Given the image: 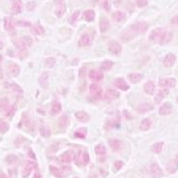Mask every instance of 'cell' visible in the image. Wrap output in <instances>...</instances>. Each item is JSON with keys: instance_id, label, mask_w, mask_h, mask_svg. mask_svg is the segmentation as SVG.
I'll return each mask as SVG.
<instances>
[{"instance_id": "obj_1", "label": "cell", "mask_w": 178, "mask_h": 178, "mask_svg": "<svg viewBox=\"0 0 178 178\" xmlns=\"http://www.w3.org/2000/svg\"><path fill=\"white\" fill-rule=\"evenodd\" d=\"M149 39L155 43L164 44L171 40V35L164 28H157L151 31Z\"/></svg>"}, {"instance_id": "obj_2", "label": "cell", "mask_w": 178, "mask_h": 178, "mask_svg": "<svg viewBox=\"0 0 178 178\" xmlns=\"http://www.w3.org/2000/svg\"><path fill=\"white\" fill-rule=\"evenodd\" d=\"M90 156L87 152H78L74 157V160L78 166H85L90 161Z\"/></svg>"}, {"instance_id": "obj_3", "label": "cell", "mask_w": 178, "mask_h": 178, "mask_svg": "<svg viewBox=\"0 0 178 178\" xmlns=\"http://www.w3.org/2000/svg\"><path fill=\"white\" fill-rule=\"evenodd\" d=\"M89 92L90 94L95 100L100 99L102 96V89L100 86L97 84H92L89 86Z\"/></svg>"}, {"instance_id": "obj_4", "label": "cell", "mask_w": 178, "mask_h": 178, "mask_svg": "<svg viewBox=\"0 0 178 178\" xmlns=\"http://www.w3.org/2000/svg\"><path fill=\"white\" fill-rule=\"evenodd\" d=\"M137 35V33L133 30L132 28L130 27L123 31L121 36V38L123 42H128L133 39Z\"/></svg>"}, {"instance_id": "obj_5", "label": "cell", "mask_w": 178, "mask_h": 178, "mask_svg": "<svg viewBox=\"0 0 178 178\" xmlns=\"http://www.w3.org/2000/svg\"><path fill=\"white\" fill-rule=\"evenodd\" d=\"M135 32L138 34H142L147 31L149 28V24L145 21L137 22L131 26Z\"/></svg>"}, {"instance_id": "obj_6", "label": "cell", "mask_w": 178, "mask_h": 178, "mask_svg": "<svg viewBox=\"0 0 178 178\" xmlns=\"http://www.w3.org/2000/svg\"><path fill=\"white\" fill-rule=\"evenodd\" d=\"M67 5L65 1H57L55 13L57 18H62L66 12Z\"/></svg>"}, {"instance_id": "obj_7", "label": "cell", "mask_w": 178, "mask_h": 178, "mask_svg": "<svg viewBox=\"0 0 178 178\" xmlns=\"http://www.w3.org/2000/svg\"><path fill=\"white\" fill-rule=\"evenodd\" d=\"M108 49L111 54L117 55L121 51L122 46L118 41L115 40H111L108 43Z\"/></svg>"}, {"instance_id": "obj_8", "label": "cell", "mask_w": 178, "mask_h": 178, "mask_svg": "<svg viewBox=\"0 0 178 178\" xmlns=\"http://www.w3.org/2000/svg\"><path fill=\"white\" fill-rule=\"evenodd\" d=\"M150 172L154 178H161L163 175L162 170L157 163H154L150 167Z\"/></svg>"}, {"instance_id": "obj_9", "label": "cell", "mask_w": 178, "mask_h": 178, "mask_svg": "<svg viewBox=\"0 0 178 178\" xmlns=\"http://www.w3.org/2000/svg\"><path fill=\"white\" fill-rule=\"evenodd\" d=\"M115 86L123 91H127L130 89V85L122 78H116L114 82Z\"/></svg>"}, {"instance_id": "obj_10", "label": "cell", "mask_w": 178, "mask_h": 178, "mask_svg": "<svg viewBox=\"0 0 178 178\" xmlns=\"http://www.w3.org/2000/svg\"><path fill=\"white\" fill-rule=\"evenodd\" d=\"M15 23L10 17H5L3 19V27L8 32H13L15 30Z\"/></svg>"}, {"instance_id": "obj_11", "label": "cell", "mask_w": 178, "mask_h": 178, "mask_svg": "<svg viewBox=\"0 0 178 178\" xmlns=\"http://www.w3.org/2000/svg\"><path fill=\"white\" fill-rule=\"evenodd\" d=\"M7 69L12 75L14 77H17L20 74L21 68L19 66L17 63H14V62L9 63L8 65Z\"/></svg>"}, {"instance_id": "obj_12", "label": "cell", "mask_w": 178, "mask_h": 178, "mask_svg": "<svg viewBox=\"0 0 178 178\" xmlns=\"http://www.w3.org/2000/svg\"><path fill=\"white\" fill-rule=\"evenodd\" d=\"M91 42V38L90 34L88 33H84L79 38L78 41L79 46L81 47H86L90 46Z\"/></svg>"}, {"instance_id": "obj_13", "label": "cell", "mask_w": 178, "mask_h": 178, "mask_svg": "<svg viewBox=\"0 0 178 178\" xmlns=\"http://www.w3.org/2000/svg\"><path fill=\"white\" fill-rule=\"evenodd\" d=\"M108 144L115 152L119 151L122 148L123 143L121 140L116 139H110L108 140Z\"/></svg>"}, {"instance_id": "obj_14", "label": "cell", "mask_w": 178, "mask_h": 178, "mask_svg": "<svg viewBox=\"0 0 178 178\" xmlns=\"http://www.w3.org/2000/svg\"><path fill=\"white\" fill-rule=\"evenodd\" d=\"M89 77L94 81H101L104 78V74L100 70L92 69L89 73Z\"/></svg>"}, {"instance_id": "obj_15", "label": "cell", "mask_w": 178, "mask_h": 178, "mask_svg": "<svg viewBox=\"0 0 178 178\" xmlns=\"http://www.w3.org/2000/svg\"><path fill=\"white\" fill-rule=\"evenodd\" d=\"M35 163L33 162L28 161L25 164V167L22 171V176L23 178H26L29 177L31 174V172L35 167Z\"/></svg>"}, {"instance_id": "obj_16", "label": "cell", "mask_w": 178, "mask_h": 178, "mask_svg": "<svg viewBox=\"0 0 178 178\" xmlns=\"http://www.w3.org/2000/svg\"><path fill=\"white\" fill-rule=\"evenodd\" d=\"M176 56L172 53L167 54L163 61V65L166 67H171L176 62Z\"/></svg>"}, {"instance_id": "obj_17", "label": "cell", "mask_w": 178, "mask_h": 178, "mask_svg": "<svg viewBox=\"0 0 178 178\" xmlns=\"http://www.w3.org/2000/svg\"><path fill=\"white\" fill-rule=\"evenodd\" d=\"M172 105L171 103L166 102L159 109V112L160 115L165 116L170 114L172 112Z\"/></svg>"}, {"instance_id": "obj_18", "label": "cell", "mask_w": 178, "mask_h": 178, "mask_svg": "<svg viewBox=\"0 0 178 178\" xmlns=\"http://www.w3.org/2000/svg\"><path fill=\"white\" fill-rule=\"evenodd\" d=\"M120 96V93L116 90L109 89L105 94V98L107 101H114Z\"/></svg>"}, {"instance_id": "obj_19", "label": "cell", "mask_w": 178, "mask_h": 178, "mask_svg": "<svg viewBox=\"0 0 178 178\" xmlns=\"http://www.w3.org/2000/svg\"><path fill=\"white\" fill-rule=\"evenodd\" d=\"M176 79L173 78H162L159 81V84L161 86L169 87H174L176 85Z\"/></svg>"}, {"instance_id": "obj_20", "label": "cell", "mask_w": 178, "mask_h": 178, "mask_svg": "<svg viewBox=\"0 0 178 178\" xmlns=\"http://www.w3.org/2000/svg\"><path fill=\"white\" fill-rule=\"evenodd\" d=\"M22 5L21 1L15 0L13 1L11 7V10L13 14L16 15L21 13L22 9Z\"/></svg>"}, {"instance_id": "obj_21", "label": "cell", "mask_w": 178, "mask_h": 178, "mask_svg": "<svg viewBox=\"0 0 178 178\" xmlns=\"http://www.w3.org/2000/svg\"><path fill=\"white\" fill-rule=\"evenodd\" d=\"M109 27V21L105 17L100 18L99 22V28L100 32L103 33L108 30Z\"/></svg>"}, {"instance_id": "obj_22", "label": "cell", "mask_w": 178, "mask_h": 178, "mask_svg": "<svg viewBox=\"0 0 178 178\" xmlns=\"http://www.w3.org/2000/svg\"><path fill=\"white\" fill-rule=\"evenodd\" d=\"M154 109L153 106L150 103H143L139 105L137 107V111L140 113H145L152 111Z\"/></svg>"}, {"instance_id": "obj_23", "label": "cell", "mask_w": 178, "mask_h": 178, "mask_svg": "<svg viewBox=\"0 0 178 178\" xmlns=\"http://www.w3.org/2000/svg\"><path fill=\"white\" fill-rule=\"evenodd\" d=\"M70 121V119L67 116H62L59 118L58 123L59 128L62 130L67 129L69 126Z\"/></svg>"}, {"instance_id": "obj_24", "label": "cell", "mask_w": 178, "mask_h": 178, "mask_svg": "<svg viewBox=\"0 0 178 178\" xmlns=\"http://www.w3.org/2000/svg\"><path fill=\"white\" fill-rule=\"evenodd\" d=\"M144 90L145 93L148 94L153 95L154 94L155 90V85L153 81L149 80L144 85Z\"/></svg>"}, {"instance_id": "obj_25", "label": "cell", "mask_w": 178, "mask_h": 178, "mask_svg": "<svg viewBox=\"0 0 178 178\" xmlns=\"http://www.w3.org/2000/svg\"><path fill=\"white\" fill-rule=\"evenodd\" d=\"M167 171L170 173H174L178 170V161L176 160H171L167 164Z\"/></svg>"}, {"instance_id": "obj_26", "label": "cell", "mask_w": 178, "mask_h": 178, "mask_svg": "<svg viewBox=\"0 0 178 178\" xmlns=\"http://www.w3.org/2000/svg\"><path fill=\"white\" fill-rule=\"evenodd\" d=\"M83 18L86 21H93L95 18V13L94 10L91 9L86 10L83 13Z\"/></svg>"}, {"instance_id": "obj_27", "label": "cell", "mask_w": 178, "mask_h": 178, "mask_svg": "<svg viewBox=\"0 0 178 178\" xmlns=\"http://www.w3.org/2000/svg\"><path fill=\"white\" fill-rule=\"evenodd\" d=\"M77 119L82 123H86L90 120V116L85 111H78L75 113Z\"/></svg>"}, {"instance_id": "obj_28", "label": "cell", "mask_w": 178, "mask_h": 178, "mask_svg": "<svg viewBox=\"0 0 178 178\" xmlns=\"http://www.w3.org/2000/svg\"><path fill=\"white\" fill-rule=\"evenodd\" d=\"M62 105L60 102L55 101L52 103L51 108V112L53 115H57L61 112Z\"/></svg>"}, {"instance_id": "obj_29", "label": "cell", "mask_w": 178, "mask_h": 178, "mask_svg": "<svg viewBox=\"0 0 178 178\" xmlns=\"http://www.w3.org/2000/svg\"><path fill=\"white\" fill-rule=\"evenodd\" d=\"M169 93H170V91L168 89H164L159 90L155 97V102L158 103V104L160 103L162 101L163 99L167 97V96L169 95Z\"/></svg>"}, {"instance_id": "obj_30", "label": "cell", "mask_w": 178, "mask_h": 178, "mask_svg": "<svg viewBox=\"0 0 178 178\" xmlns=\"http://www.w3.org/2000/svg\"><path fill=\"white\" fill-rule=\"evenodd\" d=\"M128 78L130 82L132 84H136L141 81L143 78V76L140 73H132L129 74Z\"/></svg>"}, {"instance_id": "obj_31", "label": "cell", "mask_w": 178, "mask_h": 178, "mask_svg": "<svg viewBox=\"0 0 178 178\" xmlns=\"http://www.w3.org/2000/svg\"><path fill=\"white\" fill-rule=\"evenodd\" d=\"M152 121L150 118H146L142 121L140 129L143 131H147L150 129L152 125Z\"/></svg>"}, {"instance_id": "obj_32", "label": "cell", "mask_w": 178, "mask_h": 178, "mask_svg": "<svg viewBox=\"0 0 178 178\" xmlns=\"http://www.w3.org/2000/svg\"><path fill=\"white\" fill-rule=\"evenodd\" d=\"M79 14H80V12L79 11H76L68 18V22L70 25L72 26H75Z\"/></svg>"}, {"instance_id": "obj_33", "label": "cell", "mask_w": 178, "mask_h": 178, "mask_svg": "<svg viewBox=\"0 0 178 178\" xmlns=\"http://www.w3.org/2000/svg\"><path fill=\"white\" fill-rule=\"evenodd\" d=\"M164 144V143L163 142L156 143L153 144L152 146H151V150L154 153H160L162 151Z\"/></svg>"}, {"instance_id": "obj_34", "label": "cell", "mask_w": 178, "mask_h": 178, "mask_svg": "<svg viewBox=\"0 0 178 178\" xmlns=\"http://www.w3.org/2000/svg\"><path fill=\"white\" fill-rule=\"evenodd\" d=\"M48 79V73L46 72H43L39 78V84L41 86H46L47 84Z\"/></svg>"}, {"instance_id": "obj_35", "label": "cell", "mask_w": 178, "mask_h": 178, "mask_svg": "<svg viewBox=\"0 0 178 178\" xmlns=\"http://www.w3.org/2000/svg\"><path fill=\"white\" fill-rule=\"evenodd\" d=\"M32 30L35 34L39 36L45 33L44 28L40 24H35L33 25L32 27Z\"/></svg>"}, {"instance_id": "obj_36", "label": "cell", "mask_w": 178, "mask_h": 178, "mask_svg": "<svg viewBox=\"0 0 178 178\" xmlns=\"http://www.w3.org/2000/svg\"><path fill=\"white\" fill-rule=\"evenodd\" d=\"M74 135L76 138L84 139L87 135V129L85 128H79L75 131Z\"/></svg>"}, {"instance_id": "obj_37", "label": "cell", "mask_w": 178, "mask_h": 178, "mask_svg": "<svg viewBox=\"0 0 178 178\" xmlns=\"http://www.w3.org/2000/svg\"><path fill=\"white\" fill-rule=\"evenodd\" d=\"M59 159V160L62 162L65 163H69L71 162L72 157H71L70 153L68 152H66L62 155H60Z\"/></svg>"}, {"instance_id": "obj_38", "label": "cell", "mask_w": 178, "mask_h": 178, "mask_svg": "<svg viewBox=\"0 0 178 178\" xmlns=\"http://www.w3.org/2000/svg\"><path fill=\"white\" fill-rule=\"evenodd\" d=\"M40 134L45 137H48L51 135L50 129L46 125H41L40 128Z\"/></svg>"}, {"instance_id": "obj_39", "label": "cell", "mask_w": 178, "mask_h": 178, "mask_svg": "<svg viewBox=\"0 0 178 178\" xmlns=\"http://www.w3.org/2000/svg\"><path fill=\"white\" fill-rule=\"evenodd\" d=\"M95 152L97 155H104L106 154V148L103 144H99L95 147Z\"/></svg>"}, {"instance_id": "obj_40", "label": "cell", "mask_w": 178, "mask_h": 178, "mask_svg": "<svg viewBox=\"0 0 178 178\" xmlns=\"http://www.w3.org/2000/svg\"><path fill=\"white\" fill-rule=\"evenodd\" d=\"M114 63L109 60H105L102 62L101 65V68L102 70H109L112 68Z\"/></svg>"}, {"instance_id": "obj_41", "label": "cell", "mask_w": 178, "mask_h": 178, "mask_svg": "<svg viewBox=\"0 0 178 178\" xmlns=\"http://www.w3.org/2000/svg\"><path fill=\"white\" fill-rule=\"evenodd\" d=\"M113 19L117 22H121L123 20L126 18V14L120 11H117L114 13Z\"/></svg>"}, {"instance_id": "obj_42", "label": "cell", "mask_w": 178, "mask_h": 178, "mask_svg": "<svg viewBox=\"0 0 178 178\" xmlns=\"http://www.w3.org/2000/svg\"><path fill=\"white\" fill-rule=\"evenodd\" d=\"M50 170L52 175L57 178H61L62 177V174L60 170L57 168L53 166H50Z\"/></svg>"}, {"instance_id": "obj_43", "label": "cell", "mask_w": 178, "mask_h": 178, "mask_svg": "<svg viewBox=\"0 0 178 178\" xmlns=\"http://www.w3.org/2000/svg\"><path fill=\"white\" fill-rule=\"evenodd\" d=\"M21 38L26 47H30L32 46V43H33V40L30 36L25 35L22 37Z\"/></svg>"}, {"instance_id": "obj_44", "label": "cell", "mask_w": 178, "mask_h": 178, "mask_svg": "<svg viewBox=\"0 0 178 178\" xmlns=\"http://www.w3.org/2000/svg\"><path fill=\"white\" fill-rule=\"evenodd\" d=\"M46 66L47 68H51L55 67L56 64V59L54 57H49L45 61Z\"/></svg>"}, {"instance_id": "obj_45", "label": "cell", "mask_w": 178, "mask_h": 178, "mask_svg": "<svg viewBox=\"0 0 178 178\" xmlns=\"http://www.w3.org/2000/svg\"><path fill=\"white\" fill-rule=\"evenodd\" d=\"M17 160H18L17 157H16V155H13V154L8 155L6 159V162L9 165L14 164L17 161Z\"/></svg>"}, {"instance_id": "obj_46", "label": "cell", "mask_w": 178, "mask_h": 178, "mask_svg": "<svg viewBox=\"0 0 178 178\" xmlns=\"http://www.w3.org/2000/svg\"><path fill=\"white\" fill-rule=\"evenodd\" d=\"M9 101L7 98H2L1 100V109H8Z\"/></svg>"}, {"instance_id": "obj_47", "label": "cell", "mask_w": 178, "mask_h": 178, "mask_svg": "<svg viewBox=\"0 0 178 178\" xmlns=\"http://www.w3.org/2000/svg\"><path fill=\"white\" fill-rule=\"evenodd\" d=\"M9 87L11 88L12 90H13V91L16 92V93L21 94L23 92L20 87L19 85L17 84H14V83L9 84Z\"/></svg>"}, {"instance_id": "obj_48", "label": "cell", "mask_w": 178, "mask_h": 178, "mask_svg": "<svg viewBox=\"0 0 178 178\" xmlns=\"http://www.w3.org/2000/svg\"><path fill=\"white\" fill-rule=\"evenodd\" d=\"M36 7V4L34 2H29L27 3V5H26V8L27 10L30 11L34 10Z\"/></svg>"}, {"instance_id": "obj_49", "label": "cell", "mask_w": 178, "mask_h": 178, "mask_svg": "<svg viewBox=\"0 0 178 178\" xmlns=\"http://www.w3.org/2000/svg\"><path fill=\"white\" fill-rule=\"evenodd\" d=\"M18 24L19 26L21 27H30L31 26L30 22L27 21L25 20H20L18 22Z\"/></svg>"}, {"instance_id": "obj_50", "label": "cell", "mask_w": 178, "mask_h": 178, "mask_svg": "<svg viewBox=\"0 0 178 178\" xmlns=\"http://www.w3.org/2000/svg\"><path fill=\"white\" fill-rule=\"evenodd\" d=\"M124 165V163L121 160H117L115 162L114 167L117 170H121Z\"/></svg>"}, {"instance_id": "obj_51", "label": "cell", "mask_w": 178, "mask_h": 178, "mask_svg": "<svg viewBox=\"0 0 178 178\" xmlns=\"http://www.w3.org/2000/svg\"><path fill=\"white\" fill-rule=\"evenodd\" d=\"M8 125L6 123L3 121L1 122V124H0V129H1V132H4L8 130Z\"/></svg>"}, {"instance_id": "obj_52", "label": "cell", "mask_w": 178, "mask_h": 178, "mask_svg": "<svg viewBox=\"0 0 178 178\" xmlns=\"http://www.w3.org/2000/svg\"><path fill=\"white\" fill-rule=\"evenodd\" d=\"M148 2L147 1L142 0V1H137L136 2V5L138 7H143L146 6L148 4Z\"/></svg>"}, {"instance_id": "obj_53", "label": "cell", "mask_w": 178, "mask_h": 178, "mask_svg": "<svg viewBox=\"0 0 178 178\" xmlns=\"http://www.w3.org/2000/svg\"><path fill=\"white\" fill-rule=\"evenodd\" d=\"M28 54L26 50H23L20 51L19 53V57L20 58L24 59L26 58L28 56Z\"/></svg>"}, {"instance_id": "obj_54", "label": "cell", "mask_w": 178, "mask_h": 178, "mask_svg": "<svg viewBox=\"0 0 178 178\" xmlns=\"http://www.w3.org/2000/svg\"><path fill=\"white\" fill-rule=\"evenodd\" d=\"M86 69L85 67H81L79 71V77L80 78H84L85 76Z\"/></svg>"}, {"instance_id": "obj_55", "label": "cell", "mask_w": 178, "mask_h": 178, "mask_svg": "<svg viewBox=\"0 0 178 178\" xmlns=\"http://www.w3.org/2000/svg\"><path fill=\"white\" fill-rule=\"evenodd\" d=\"M103 7L106 11H109L110 10V5L107 1H104V2H103Z\"/></svg>"}, {"instance_id": "obj_56", "label": "cell", "mask_w": 178, "mask_h": 178, "mask_svg": "<svg viewBox=\"0 0 178 178\" xmlns=\"http://www.w3.org/2000/svg\"><path fill=\"white\" fill-rule=\"evenodd\" d=\"M171 23L174 25H178V15L174 16L171 19Z\"/></svg>"}, {"instance_id": "obj_57", "label": "cell", "mask_w": 178, "mask_h": 178, "mask_svg": "<svg viewBox=\"0 0 178 178\" xmlns=\"http://www.w3.org/2000/svg\"><path fill=\"white\" fill-rule=\"evenodd\" d=\"M33 178H41V176L39 172H36L34 174Z\"/></svg>"}, {"instance_id": "obj_58", "label": "cell", "mask_w": 178, "mask_h": 178, "mask_svg": "<svg viewBox=\"0 0 178 178\" xmlns=\"http://www.w3.org/2000/svg\"><path fill=\"white\" fill-rule=\"evenodd\" d=\"M0 178H8V177H7V176L6 175V174H4V173H2L1 174Z\"/></svg>"}, {"instance_id": "obj_59", "label": "cell", "mask_w": 178, "mask_h": 178, "mask_svg": "<svg viewBox=\"0 0 178 178\" xmlns=\"http://www.w3.org/2000/svg\"><path fill=\"white\" fill-rule=\"evenodd\" d=\"M176 158L178 159V154H177V155H176Z\"/></svg>"}, {"instance_id": "obj_60", "label": "cell", "mask_w": 178, "mask_h": 178, "mask_svg": "<svg viewBox=\"0 0 178 178\" xmlns=\"http://www.w3.org/2000/svg\"></svg>"}]
</instances>
